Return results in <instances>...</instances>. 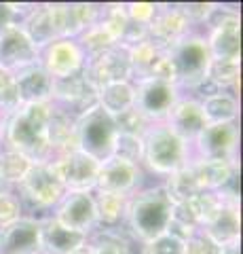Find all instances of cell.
Here are the masks:
<instances>
[{
	"instance_id": "cell-1",
	"label": "cell",
	"mask_w": 243,
	"mask_h": 254,
	"mask_svg": "<svg viewBox=\"0 0 243 254\" xmlns=\"http://www.w3.org/2000/svg\"><path fill=\"white\" fill-rule=\"evenodd\" d=\"M51 102L47 104H21L4 119V148L21 153L34 163H49L47 127L51 119Z\"/></svg>"
},
{
	"instance_id": "cell-2",
	"label": "cell",
	"mask_w": 243,
	"mask_h": 254,
	"mask_svg": "<svg viewBox=\"0 0 243 254\" xmlns=\"http://www.w3.org/2000/svg\"><path fill=\"white\" fill-rule=\"evenodd\" d=\"M171 208H174V203L169 201L161 185L136 190L127 197L123 225L136 240L148 244L154 237L167 233Z\"/></svg>"
},
{
	"instance_id": "cell-3",
	"label": "cell",
	"mask_w": 243,
	"mask_h": 254,
	"mask_svg": "<svg viewBox=\"0 0 243 254\" xmlns=\"http://www.w3.org/2000/svg\"><path fill=\"white\" fill-rule=\"evenodd\" d=\"M142 163L165 178L191 163V146L163 123H154L142 138Z\"/></svg>"
},
{
	"instance_id": "cell-4",
	"label": "cell",
	"mask_w": 243,
	"mask_h": 254,
	"mask_svg": "<svg viewBox=\"0 0 243 254\" xmlns=\"http://www.w3.org/2000/svg\"><path fill=\"white\" fill-rule=\"evenodd\" d=\"M169 58L176 64V87L182 89H197V87L205 81L207 68L211 62V55L207 49V41L201 34H188L182 41H178L167 51Z\"/></svg>"
},
{
	"instance_id": "cell-5",
	"label": "cell",
	"mask_w": 243,
	"mask_h": 254,
	"mask_svg": "<svg viewBox=\"0 0 243 254\" xmlns=\"http://www.w3.org/2000/svg\"><path fill=\"white\" fill-rule=\"evenodd\" d=\"M13 190L19 197L23 212L26 208L38 212H53V208L66 195V189L61 187L49 163H34L19 185L13 187Z\"/></svg>"
},
{
	"instance_id": "cell-6",
	"label": "cell",
	"mask_w": 243,
	"mask_h": 254,
	"mask_svg": "<svg viewBox=\"0 0 243 254\" xmlns=\"http://www.w3.org/2000/svg\"><path fill=\"white\" fill-rule=\"evenodd\" d=\"M76 131V148L93 157L96 161L104 163L112 157V146L116 138V125L110 115H106L99 106L91 108L76 119L74 123Z\"/></svg>"
},
{
	"instance_id": "cell-7",
	"label": "cell",
	"mask_w": 243,
	"mask_h": 254,
	"mask_svg": "<svg viewBox=\"0 0 243 254\" xmlns=\"http://www.w3.org/2000/svg\"><path fill=\"white\" fill-rule=\"evenodd\" d=\"M66 193H93L99 172V161L83 150H68L49 163Z\"/></svg>"
},
{
	"instance_id": "cell-8",
	"label": "cell",
	"mask_w": 243,
	"mask_h": 254,
	"mask_svg": "<svg viewBox=\"0 0 243 254\" xmlns=\"http://www.w3.org/2000/svg\"><path fill=\"white\" fill-rule=\"evenodd\" d=\"M133 87H136V104L133 106L152 125L165 121L169 110L182 95L176 85L156 81V78H138L133 81Z\"/></svg>"
},
{
	"instance_id": "cell-9",
	"label": "cell",
	"mask_w": 243,
	"mask_h": 254,
	"mask_svg": "<svg viewBox=\"0 0 243 254\" xmlns=\"http://www.w3.org/2000/svg\"><path fill=\"white\" fill-rule=\"evenodd\" d=\"M38 66L53 81H61L85 68V53L74 38H55L38 49Z\"/></svg>"
},
{
	"instance_id": "cell-10",
	"label": "cell",
	"mask_w": 243,
	"mask_h": 254,
	"mask_svg": "<svg viewBox=\"0 0 243 254\" xmlns=\"http://www.w3.org/2000/svg\"><path fill=\"white\" fill-rule=\"evenodd\" d=\"M191 163L201 159H229L237 161L239 146V127L237 123L207 125L199 133V138L191 142Z\"/></svg>"
},
{
	"instance_id": "cell-11",
	"label": "cell",
	"mask_w": 243,
	"mask_h": 254,
	"mask_svg": "<svg viewBox=\"0 0 243 254\" xmlns=\"http://www.w3.org/2000/svg\"><path fill=\"white\" fill-rule=\"evenodd\" d=\"M209 34L205 36L211 60H239L241 55V21L237 13L222 11L216 6L207 19Z\"/></svg>"
},
{
	"instance_id": "cell-12",
	"label": "cell",
	"mask_w": 243,
	"mask_h": 254,
	"mask_svg": "<svg viewBox=\"0 0 243 254\" xmlns=\"http://www.w3.org/2000/svg\"><path fill=\"white\" fill-rule=\"evenodd\" d=\"M49 216L70 231L91 235L97 229V212L93 193H66Z\"/></svg>"
},
{
	"instance_id": "cell-13",
	"label": "cell",
	"mask_w": 243,
	"mask_h": 254,
	"mask_svg": "<svg viewBox=\"0 0 243 254\" xmlns=\"http://www.w3.org/2000/svg\"><path fill=\"white\" fill-rule=\"evenodd\" d=\"M38 64V47L21 26H11L0 32V68L17 74Z\"/></svg>"
},
{
	"instance_id": "cell-14",
	"label": "cell",
	"mask_w": 243,
	"mask_h": 254,
	"mask_svg": "<svg viewBox=\"0 0 243 254\" xmlns=\"http://www.w3.org/2000/svg\"><path fill=\"white\" fill-rule=\"evenodd\" d=\"M85 76L91 81V85L101 87L106 83H116V81H131L133 70L127 58V49L121 45H114L112 49L96 55L85 62Z\"/></svg>"
},
{
	"instance_id": "cell-15",
	"label": "cell",
	"mask_w": 243,
	"mask_h": 254,
	"mask_svg": "<svg viewBox=\"0 0 243 254\" xmlns=\"http://www.w3.org/2000/svg\"><path fill=\"white\" fill-rule=\"evenodd\" d=\"M140 178H142V168H140V165H133V163L110 157V159H106L104 163H99L96 190H93V193L129 197L138 190Z\"/></svg>"
},
{
	"instance_id": "cell-16",
	"label": "cell",
	"mask_w": 243,
	"mask_h": 254,
	"mask_svg": "<svg viewBox=\"0 0 243 254\" xmlns=\"http://www.w3.org/2000/svg\"><path fill=\"white\" fill-rule=\"evenodd\" d=\"M0 254H41V218L21 216L0 229Z\"/></svg>"
},
{
	"instance_id": "cell-17",
	"label": "cell",
	"mask_w": 243,
	"mask_h": 254,
	"mask_svg": "<svg viewBox=\"0 0 243 254\" xmlns=\"http://www.w3.org/2000/svg\"><path fill=\"white\" fill-rule=\"evenodd\" d=\"M163 125L174 131L178 138H182L186 144L197 140L199 133L207 127L205 119H203V113H201L199 100L186 98V95H180L178 98V102L174 104V108L169 110V115L165 121H163Z\"/></svg>"
},
{
	"instance_id": "cell-18",
	"label": "cell",
	"mask_w": 243,
	"mask_h": 254,
	"mask_svg": "<svg viewBox=\"0 0 243 254\" xmlns=\"http://www.w3.org/2000/svg\"><path fill=\"white\" fill-rule=\"evenodd\" d=\"M13 83H15V93H17L19 106L21 104H47V102H51L53 78L38 64L13 74Z\"/></svg>"
},
{
	"instance_id": "cell-19",
	"label": "cell",
	"mask_w": 243,
	"mask_h": 254,
	"mask_svg": "<svg viewBox=\"0 0 243 254\" xmlns=\"http://www.w3.org/2000/svg\"><path fill=\"white\" fill-rule=\"evenodd\" d=\"M89 235L70 231L51 216L41 218V254H72L85 246Z\"/></svg>"
},
{
	"instance_id": "cell-20",
	"label": "cell",
	"mask_w": 243,
	"mask_h": 254,
	"mask_svg": "<svg viewBox=\"0 0 243 254\" xmlns=\"http://www.w3.org/2000/svg\"><path fill=\"white\" fill-rule=\"evenodd\" d=\"M188 165L193 168L199 189L207 193L226 189L237 176V161H229V159H201Z\"/></svg>"
},
{
	"instance_id": "cell-21",
	"label": "cell",
	"mask_w": 243,
	"mask_h": 254,
	"mask_svg": "<svg viewBox=\"0 0 243 254\" xmlns=\"http://www.w3.org/2000/svg\"><path fill=\"white\" fill-rule=\"evenodd\" d=\"M239 201L237 197H231L201 231L218 246L231 248V246H239Z\"/></svg>"
},
{
	"instance_id": "cell-22",
	"label": "cell",
	"mask_w": 243,
	"mask_h": 254,
	"mask_svg": "<svg viewBox=\"0 0 243 254\" xmlns=\"http://www.w3.org/2000/svg\"><path fill=\"white\" fill-rule=\"evenodd\" d=\"M136 104V87L131 81H116L97 87V106L112 119Z\"/></svg>"
},
{
	"instance_id": "cell-23",
	"label": "cell",
	"mask_w": 243,
	"mask_h": 254,
	"mask_svg": "<svg viewBox=\"0 0 243 254\" xmlns=\"http://www.w3.org/2000/svg\"><path fill=\"white\" fill-rule=\"evenodd\" d=\"M19 26L23 32L32 38V43L41 49L47 43L55 41V28H53V19H51V6L49 4H32L28 9V13L23 15V19Z\"/></svg>"
},
{
	"instance_id": "cell-24",
	"label": "cell",
	"mask_w": 243,
	"mask_h": 254,
	"mask_svg": "<svg viewBox=\"0 0 243 254\" xmlns=\"http://www.w3.org/2000/svg\"><path fill=\"white\" fill-rule=\"evenodd\" d=\"M201 113L207 125L235 123L239 117V100L229 91H218L214 95L199 100Z\"/></svg>"
},
{
	"instance_id": "cell-25",
	"label": "cell",
	"mask_w": 243,
	"mask_h": 254,
	"mask_svg": "<svg viewBox=\"0 0 243 254\" xmlns=\"http://www.w3.org/2000/svg\"><path fill=\"white\" fill-rule=\"evenodd\" d=\"M161 187H163L165 195L169 197V201L174 205L176 203H188L193 197H197L201 193V189L197 185V178H194L191 165H186V168L165 176V182H163Z\"/></svg>"
},
{
	"instance_id": "cell-26",
	"label": "cell",
	"mask_w": 243,
	"mask_h": 254,
	"mask_svg": "<svg viewBox=\"0 0 243 254\" xmlns=\"http://www.w3.org/2000/svg\"><path fill=\"white\" fill-rule=\"evenodd\" d=\"M97 212V229H119L125 220V208H127V197L123 195H108V193H93Z\"/></svg>"
},
{
	"instance_id": "cell-27",
	"label": "cell",
	"mask_w": 243,
	"mask_h": 254,
	"mask_svg": "<svg viewBox=\"0 0 243 254\" xmlns=\"http://www.w3.org/2000/svg\"><path fill=\"white\" fill-rule=\"evenodd\" d=\"M76 43H78V47H81L83 53H85V62L91 60V58H96V55H99V53L108 51V49H112V47L116 45L112 34L104 26H101L99 19L93 23L91 28L85 30L83 34L76 38Z\"/></svg>"
},
{
	"instance_id": "cell-28",
	"label": "cell",
	"mask_w": 243,
	"mask_h": 254,
	"mask_svg": "<svg viewBox=\"0 0 243 254\" xmlns=\"http://www.w3.org/2000/svg\"><path fill=\"white\" fill-rule=\"evenodd\" d=\"M32 165L34 161H30L21 153H15V150H9V148L0 150V172H2V178L9 185V189L17 187Z\"/></svg>"
},
{
	"instance_id": "cell-29",
	"label": "cell",
	"mask_w": 243,
	"mask_h": 254,
	"mask_svg": "<svg viewBox=\"0 0 243 254\" xmlns=\"http://www.w3.org/2000/svg\"><path fill=\"white\" fill-rule=\"evenodd\" d=\"M205 78L220 91L231 89L239 83V60H211Z\"/></svg>"
},
{
	"instance_id": "cell-30",
	"label": "cell",
	"mask_w": 243,
	"mask_h": 254,
	"mask_svg": "<svg viewBox=\"0 0 243 254\" xmlns=\"http://www.w3.org/2000/svg\"><path fill=\"white\" fill-rule=\"evenodd\" d=\"M87 244L91 248V254H129V246L123 242V237L114 229L93 231Z\"/></svg>"
},
{
	"instance_id": "cell-31",
	"label": "cell",
	"mask_w": 243,
	"mask_h": 254,
	"mask_svg": "<svg viewBox=\"0 0 243 254\" xmlns=\"http://www.w3.org/2000/svg\"><path fill=\"white\" fill-rule=\"evenodd\" d=\"M112 157L121 159V161L133 163V165H142V138L119 131L114 138Z\"/></svg>"
},
{
	"instance_id": "cell-32",
	"label": "cell",
	"mask_w": 243,
	"mask_h": 254,
	"mask_svg": "<svg viewBox=\"0 0 243 254\" xmlns=\"http://www.w3.org/2000/svg\"><path fill=\"white\" fill-rule=\"evenodd\" d=\"M23 216V205L19 201L17 193L13 189H6L0 193V229L19 220Z\"/></svg>"
},
{
	"instance_id": "cell-33",
	"label": "cell",
	"mask_w": 243,
	"mask_h": 254,
	"mask_svg": "<svg viewBox=\"0 0 243 254\" xmlns=\"http://www.w3.org/2000/svg\"><path fill=\"white\" fill-rule=\"evenodd\" d=\"M142 254H184V242L171 233H163L142 246Z\"/></svg>"
},
{
	"instance_id": "cell-34",
	"label": "cell",
	"mask_w": 243,
	"mask_h": 254,
	"mask_svg": "<svg viewBox=\"0 0 243 254\" xmlns=\"http://www.w3.org/2000/svg\"><path fill=\"white\" fill-rule=\"evenodd\" d=\"M222 246L211 242L203 231L194 233L184 242V254H222Z\"/></svg>"
},
{
	"instance_id": "cell-35",
	"label": "cell",
	"mask_w": 243,
	"mask_h": 254,
	"mask_svg": "<svg viewBox=\"0 0 243 254\" xmlns=\"http://www.w3.org/2000/svg\"><path fill=\"white\" fill-rule=\"evenodd\" d=\"M156 9H159V4H152V2L125 4V13H127L129 21L140 23V26H150V21L154 19V15H156Z\"/></svg>"
},
{
	"instance_id": "cell-36",
	"label": "cell",
	"mask_w": 243,
	"mask_h": 254,
	"mask_svg": "<svg viewBox=\"0 0 243 254\" xmlns=\"http://www.w3.org/2000/svg\"><path fill=\"white\" fill-rule=\"evenodd\" d=\"M180 11L184 13V17L191 23H205L211 13L216 11V4H205V2H191V4H176Z\"/></svg>"
},
{
	"instance_id": "cell-37",
	"label": "cell",
	"mask_w": 243,
	"mask_h": 254,
	"mask_svg": "<svg viewBox=\"0 0 243 254\" xmlns=\"http://www.w3.org/2000/svg\"><path fill=\"white\" fill-rule=\"evenodd\" d=\"M72 254H91V248H89V244L81 246V248H78V250H74Z\"/></svg>"
},
{
	"instance_id": "cell-38",
	"label": "cell",
	"mask_w": 243,
	"mask_h": 254,
	"mask_svg": "<svg viewBox=\"0 0 243 254\" xmlns=\"http://www.w3.org/2000/svg\"><path fill=\"white\" fill-rule=\"evenodd\" d=\"M222 254H241V252H239V246H231V248H224Z\"/></svg>"
},
{
	"instance_id": "cell-39",
	"label": "cell",
	"mask_w": 243,
	"mask_h": 254,
	"mask_svg": "<svg viewBox=\"0 0 243 254\" xmlns=\"http://www.w3.org/2000/svg\"><path fill=\"white\" fill-rule=\"evenodd\" d=\"M2 125H4V121L0 119V150L4 148V138H2Z\"/></svg>"
},
{
	"instance_id": "cell-40",
	"label": "cell",
	"mask_w": 243,
	"mask_h": 254,
	"mask_svg": "<svg viewBox=\"0 0 243 254\" xmlns=\"http://www.w3.org/2000/svg\"><path fill=\"white\" fill-rule=\"evenodd\" d=\"M9 189V185H6L4 182V178H2V172H0V193H2V190H6Z\"/></svg>"
}]
</instances>
